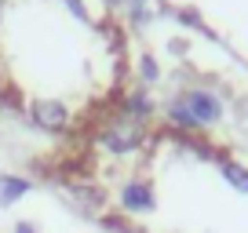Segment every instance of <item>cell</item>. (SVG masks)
<instances>
[{"label": "cell", "instance_id": "277c9868", "mask_svg": "<svg viewBox=\"0 0 248 233\" xmlns=\"http://www.w3.org/2000/svg\"><path fill=\"white\" fill-rule=\"evenodd\" d=\"M117 208L124 211V215H150V211L157 208V193L154 186H150L146 179H128L121 186V193H117Z\"/></svg>", "mask_w": 248, "mask_h": 233}, {"label": "cell", "instance_id": "7c38bea8", "mask_svg": "<svg viewBox=\"0 0 248 233\" xmlns=\"http://www.w3.org/2000/svg\"><path fill=\"white\" fill-rule=\"evenodd\" d=\"M66 4H70V11H73V15H80V18H84V4H80V0H66Z\"/></svg>", "mask_w": 248, "mask_h": 233}, {"label": "cell", "instance_id": "5b68a950", "mask_svg": "<svg viewBox=\"0 0 248 233\" xmlns=\"http://www.w3.org/2000/svg\"><path fill=\"white\" fill-rule=\"evenodd\" d=\"M66 193H70L73 204H77L80 211H88V215H102V208H106V197H102V189L88 186V182H70V186H66Z\"/></svg>", "mask_w": 248, "mask_h": 233}, {"label": "cell", "instance_id": "4fadbf2b", "mask_svg": "<svg viewBox=\"0 0 248 233\" xmlns=\"http://www.w3.org/2000/svg\"><path fill=\"white\" fill-rule=\"evenodd\" d=\"M0 15H4V0H0Z\"/></svg>", "mask_w": 248, "mask_h": 233}, {"label": "cell", "instance_id": "8992f818", "mask_svg": "<svg viewBox=\"0 0 248 233\" xmlns=\"http://www.w3.org/2000/svg\"><path fill=\"white\" fill-rule=\"evenodd\" d=\"M33 189V182L26 175H0V208H11L15 201H22Z\"/></svg>", "mask_w": 248, "mask_h": 233}, {"label": "cell", "instance_id": "ba28073f", "mask_svg": "<svg viewBox=\"0 0 248 233\" xmlns=\"http://www.w3.org/2000/svg\"><path fill=\"white\" fill-rule=\"evenodd\" d=\"M219 171H223V179L230 182L233 189H237V193H248V168L245 164H237V160H219Z\"/></svg>", "mask_w": 248, "mask_h": 233}, {"label": "cell", "instance_id": "6da1fadb", "mask_svg": "<svg viewBox=\"0 0 248 233\" xmlns=\"http://www.w3.org/2000/svg\"><path fill=\"white\" fill-rule=\"evenodd\" d=\"M142 142H146V120L128 116V113H117L113 120L99 131L95 146L106 149V153H135Z\"/></svg>", "mask_w": 248, "mask_h": 233}, {"label": "cell", "instance_id": "30bf717a", "mask_svg": "<svg viewBox=\"0 0 248 233\" xmlns=\"http://www.w3.org/2000/svg\"><path fill=\"white\" fill-rule=\"evenodd\" d=\"M139 73H142V80H146V84H154V80L161 77V70H157V62L150 58V55H142V58H139Z\"/></svg>", "mask_w": 248, "mask_h": 233}, {"label": "cell", "instance_id": "7a4b0ae2", "mask_svg": "<svg viewBox=\"0 0 248 233\" xmlns=\"http://www.w3.org/2000/svg\"><path fill=\"white\" fill-rule=\"evenodd\" d=\"M171 102H175V106L197 124V131L223 120V102H219V95L204 91V87H186V91H179Z\"/></svg>", "mask_w": 248, "mask_h": 233}, {"label": "cell", "instance_id": "52a82bcc", "mask_svg": "<svg viewBox=\"0 0 248 233\" xmlns=\"http://www.w3.org/2000/svg\"><path fill=\"white\" fill-rule=\"evenodd\" d=\"M121 113L128 116H139V120H146L150 113H154V102H150V91L146 87H135V91H128L121 99Z\"/></svg>", "mask_w": 248, "mask_h": 233}, {"label": "cell", "instance_id": "9c48e42d", "mask_svg": "<svg viewBox=\"0 0 248 233\" xmlns=\"http://www.w3.org/2000/svg\"><path fill=\"white\" fill-rule=\"evenodd\" d=\"M124 4L132 11V22H146V18L157 11V0H124Z\"/></svg>", "mask_w": 248, "mask_h": 233}, {"label": "cell", "instance_id": "3957f363", "mask_svg": "<svg viewBox=\"0 0 248 233\" xmlns=\"http://www.w3.org/2000/svg\"><path fill=\"white\" fill-rule=\"evenodd\" d=\"M30 120L40 128V131H47V135H62V131H70V124H73L66 102H59V99H33Z\"/></svg>", "mask_w": 248, "mask_h": 233}, {"label": "cell", "instance_id": "8fae6325", "mask_svg": "<svg viewBox=\"0 0 248 233\" xmlns=\"http://www.w3.org/2000/svg\"><path fill=\"white\" fill-rule=\"evenodd\" d=\"M11 233H40V230L33 222H15V230H11Z\"/></svg>", "mask_w": 248, "mask_h": 233}]
</instances>
